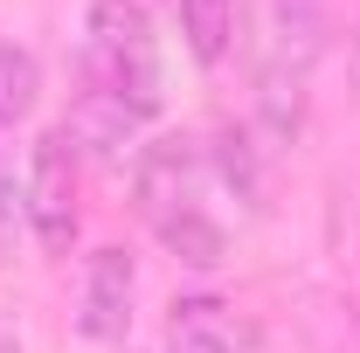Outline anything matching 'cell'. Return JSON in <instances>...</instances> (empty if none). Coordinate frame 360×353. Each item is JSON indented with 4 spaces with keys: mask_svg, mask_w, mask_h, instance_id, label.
I'll return each instance as SVG.
<instances>
[{
    "mask_svg": "<svg viewBox=\"0 0 360 353\" xmlns=\"http://www.w3.org/2000/svg\"><path fill=\"white\" fill-rule=\"evenodd\" d=\"M208 187H215V160H208L194 139H153V146L139 153V167H132L139 215L153 222V236L194 270H215L222 250H229L222 222L208 208Z\"/></svg>",
    "mask_w": 360,
    "mask_h": 353,
    "instance_id": "obj_1",
    "label": "cell"
},
{
    "mask_svg": "<svg viewBox=\"0 0 360 353\" xmlns=\"http://www.w3.org/2000/svg\"><path fill=\"white\" fill-rule=\"evenodd\" d=\"M84 90L118 97L125 111H160V42L139 0H90L84 14Z\"/></svg>",
    "mask_w": 360,
    "mask_h": 353,
    "instance_id": "obj_2",
    "label": "cell"
},
{
    "mask_svg": "<svg viewBox=\"0 0 360 353\" xmlns=\"http://www.w3.org/2000/svg\"><path fill=\"white\" fill-rule=\"evenodd\" d=\"M21 208H28V229L49 257H63L77 243V146L70 132H42L35 153H28V180H21Z\"/></svg>",
    "mask_w": 360,
    "mask_h": 353,
    "instance_id": "obj_3",
    "label": "cell"
},
{
    "mask_svg": "<svg viewBox=\"0 0 360 353\" xmlns=\"http://www.w3.org/2000/svg\"><path fill=\"white\" fill-rule=\"evenodd\" d=\"M132 298H139V264L118 250V243L90 250L84 298H77V333H84V340H125V326H132Z\"/></svg>",
    "mask_w": 360,
    "mask_h": 353,
    "instance_id": "obj_4",
    "label": "cell"
},
{
    "mask_svg": "<svg viewBox=\"0 0 360 353\" xmlns=\"http://www.w3.org/2000/svg\"><path fill=\"white\" fill-rule=\"evenodd\" d=\"M139 125H146V118H139V111H125L118 97H104V90H77V104H70V125H63V132H70V146H77V153L118 160V153L139 139Z\"/></svg>",
    "mask_w": 360,
    "mask_h": 353,
    "instance_id": "obj_5",
    "label": "cell"
},
{
    "mask_svg": "<svg viewBox=\"0 0 360 353\" xmlns=\"http://www.w3.org/2000/svg\"><path fill=\"white\" fill-rule=\"evenodd\" d=\"M243 21H250V0H180V28L201 70H222L236 42H243Z\"/></svg>",
    "mask_w": 360,
    "mask_h": 353,
    "instance_id": "obj_6",
    "label": "cell"
},
{
    "mask_svg": "<svg viewBox=\"0 0 360 353\" xmlns=\"http://www.w3.org/2000/svg\"><path fill=\"white\" fill-rule=\"evenodd\" d=\"M236 347H243V333H236L229 305H215V298H180L174 305L167 353H236Z\"/></svg>",
    "mask_w": 360,
    "mask_h": 353,
    "instance_id": "obj_7",
    "label": "cell"
},
{
    "mask_svg": "<svg viewBox=\"0 0 360 353\" xmlns=\"http://www.w3.org/2000/svg\"><path fill=\"white\" fill-rule=\"evenodd\" d=\"M35 97H42V63H35V49L0 42V132H14V125L35 111Z\"/></svg>",
    "mask_w": 360,
    "mask_h": 353,
    "instance_id": "obj_8",
    "label": "cell"
},
{
    "mask_svg": "<svg viewBox=\"0 0 360 353\" xmlns=\"http://www.w3.org/2000/svg\"><path fill=\"white\" fill-rule=\"evenodd\" d=\"M28 222V208H21V187H14V167L0 160V257L14 250V229Z\"/></svg>",
    "mask_w": 360,
    "mask_h": 353,
    "instance_id": "obj_9",
    "label": "cell"
},
{
    "mask_svg": "<svg viewBox=\"0 0 360 353\" xmlns=\"http://www.w3.org/2000/svg\"><path fill=\"white\" fill-rule=\"evenodd\" d=\"M0 353H21V326H14L7 312H0Z\"/></svg>",
    "mask_w": 360,
    "mask_h": 353,
    "instance_id": "obj_10",
    "label": "cell"
}]
</instances>
